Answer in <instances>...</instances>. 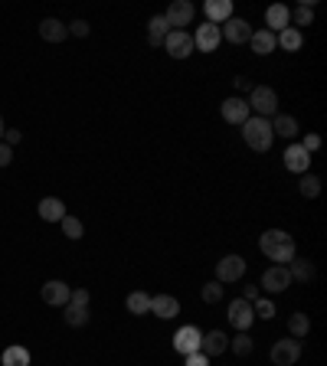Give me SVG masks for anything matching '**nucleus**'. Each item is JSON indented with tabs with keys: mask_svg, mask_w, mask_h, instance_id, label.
I'll return each mask as SVG.
<instances>
[{
	"mask_svg": "<svg viewBox=\"0 0 327 366\" xmlns=\"http://www.w3.org/2000/svg\"><path fill=\"white\" fill-rule=\"evenodd\" d=\"M203 14H206V24L223 26L233 16V0H206L203 4Z\"/></svg>",
	"mask_w": 327,
	"mask_h": 366,
	"instance_id": "nucleus-17",
	"label": "nucleus"
},
{
	"mask_svg": "<svg viewBox=\"0 0 327 366\" xmlns=\"http://www.w3.org/2000/svg\"><path fill=\"white\" fill-rule=\"evenodd\" d=\"M200 340H203L200 327H193V324H183V327L173 334V350H177L180 357H190V353L200 350Z\"/></svg>",
	"mask_w": 327,
	"mask_h": 366,
	"instance_id": "nucleus-8",
	"label": "nucleus"
},
{
	"mask_svg": "<svg viewBox=\"0 0 327 366\" xmlns=\"http://www.w3.org/2000/svg\"><path fill=\"white\" fill-rule=\"evenodd\" d=\"M258 249H262V255L268 258V262H275V265H288L298 252L295 239H291L285 229H265V233L258 235Z\"/></svg>",
	"mask_w": 327,
	"mask_h": 366,
	"instance_id": "nucleus-1",
	"label": "nucleus"
},
{
	"mask_svg": "<svg viewBox=\"0 0 327 366\" xmlns=\"http://www.w3.org/2000/svg\"><path fill=\"white\" fill-rule=\"evenodd\" d=\"M59 226H63V233L69 235L72 242H76V239H82V235H86V226H82V219L69 216V213H66V216H63V223H59Z\"/></svg>",
	"mask_w": 327,
	"mask_h": 366,
	"instance_id": "nucleus-34",
	"label": "nucleus"
},
{
	"mask_svg": "<svg viewBox=\"0 0 327 366\" xmlns=\"http://www.w3.org/2000/svg\"><path fill=\"white\" fill-rule=\"evenodd\" d=\"M200 350L206 353V357H223V353L229 350V334L226 330H210V334H203Z\"/></svg>",
	"mask_w": 327,
	"mask_h": 366,
	"instance_id": "nucleus-15",
	"label": "nucleus"
},
{
	"mask_svg": "<svg viewBox=\"0 0 327 366\" xmlns=\"http://www.w3.org/2000/svg\"><path fill=\"white\" fill-rule=\"evenodd\" d=\"M298 190H301L304 200H314V196L321 193V177H318V173H311V171L301 173V183H298Z\"/></svg>",
	"mask_w": 327,
	"mask_h": 366,
	"instance_id": "nucleus-30",
	"label": "nucleus"
},
{
	"mask_svg": "<svg viewBox=\"0 0 327 366\" xmlns=\"http://www.w3.org/2000/svg\"><path fill=\"white\" fill-rule=\"evenodd\" d=\"M187 360V366H210V357L203 350H196V353H190V357H183Z\"/></svg>",
	"mask_w": 327,
	"mask_h": 366,
	"instance_id": "nucleus-40",
	"label": "nucleus"
},
{
	"mask_svg": "<svg viewBox=\"0 0 327 366\" xmlns=\"http://www.w3.org/2000/svg\"><path fill=\"white\" fill-rule=\"evenodd\" d=\"M0 366H30V350H26V347H20V343H14V347H7V350H4Z\"/></svg>",
	"mask_w": 327,
	"mask_h": 366,
	"instance_id": "nucleus-26",
	"label": "nucleus"
},
{
	"mask_svg": "<svg viewBox=\"0 0 327 366\" xmlns=\"http://www.w3.org/2000/svg\"><path fill=\"white\" fill-rule=\"evenodd\" d=\"M275 46H281L285 53H298V49L304 46V33L295 30V26H288V30H281L278 36H275Z\"/></svg>",
	"mask_w": 327,
	"mask_h": 366,
	"instance_id": "nucleus-22",
	"label": "nucleus"
},
{
	"mask_svg": "<svg viewBox=\"0 0 327 366\" xmlns=\"http://www.w3.org/2000/svg\"><path fill=\"white\" fill-rule=\"evenodd\" d=\"M288 334L295 337V340H301V337H308L311 334V317L304 311H298V314H291L288 317Z\"/></svg>",
	"mask_w": 327,
	"mask_h": 366,
	"instance_id": "nucleus-28",
	"label": "nucleus"
},
{
	"mask_svg": "<svg viewBox=\"0 0 327 366\" xmlns=\"http://www.w3.org/2000/svg\"><path fill=\"white\" fill-rule=\"evenodd\" d=\"M236 88H242V92H246V88H249V92H252V86H249V78H236Z\"/></svg>",
	"mask_w": 327,
	"mask_h": 366,
	"instance_id": "nucleus-44",
	"label": "nucleus"
},
{
	"mask_svg": "<svg viewBox=\"0 0 327 366\" xmlns=\"http://www.w3.org/2000/svg\"><path fill=\"white\" fill-rule=\"evenodd\" d=\"M298 360H301V340H295V337L275 340V347H272V363L275 366H295Z\"/></svg>",
	"mask_w": 327,
	"mask_h": 366,
	"instance_id": "nucleus-6",
	"label": "nucleus"
},
{
	"mask_svg": "<svg viewBox=\"0 0 327 366\" xmlns=\"http://www.w3.org/2000/svg\"><path fill=\"white\" fill-rule=\"evenodd\" d=\"M268 125H272V134H281V138H288V141L298 138V131H301V128H298V118H291V115H275Z\"/></svg>",
	"mask_w": 327,
	"mask_h": 366,
	"instance_id": "nucleus-23",
	"label": "nucleus"
},
{
	"mask_svg": "<svg viewBox=\"0 0 327 366\" xmlns=\"http://www.w3.org/2000/svg\"><path fill=\"white\" fill-rule=\"evenodd\" d=\"M89 301H92V295H89L86 288H72V295H69L72 307H89Z\"/></svg>",
	"mask_w": 327,
	"mask_h": 366,
	"instance_id": "nucleus-37",
	"label": "nucleus"
},
{
	"mask_svg": "<svg viewBox=\"0 0 327 366\" xmlns=\"http://www.w3.org/2000/svg\"><path fill=\"white\" fill-rule=\"evenodd\" d=\"M219 115H223V121H229V125H239V128H242V121H246L252 111H249V105H246V101L233 95V98H226L223 105H219Z\"/></svg>",
	"mask_w": 327,
	"mask_h": 366,
	"instance_id": "nucleus-13",
	"label": "nucleus"
},
{
	"mask_svg": "<svg viewBox=\"0 0 327 366\" xmlns=\"http://www.w3.org/2000/svg\"><path fill=\"white\" fill-rule=\"evenodd\" d=\"M4 131H7V128H4V118H0V141H4Z\"/></svg>",
	"mask_w": 327,
	"mask_h": 366,
	"instance_id": "nucleus-45",
	"label": "nucleus"
},
{
	"mask_svg": "<svg viewBox=\"0 0 327 366\" xmlns=\"http://www.w3.org/2000/svg\"><path fill=\"white\" fill-rule=\"evenodd\" d=\"M66 30H69L72 36H89V24H86V20H72Z\"/></svg>",
	"mask_w": 327,
	"mask_h": 366,
	"instance_id": "nucleus-41",
	"label": "nucleus"
},
{
	"mask_svg": "<svg viewBox=\"0 0 327 366\" xmlns=\"http://www.w3.org/2000/svg\"><path fill=\"white\" fill-rule=\"evenodd\" d=\"M151 314L161 317V320H171V317L180 314V301L173 295H154L151 298Z\"/></svg>",
	"mask_w": 327,
	"mask_h": 366,
	"instance_id": "nucleus-19",
	"label": "nucleus"
},
{
	"mask_svg": "<svg viewBox=\"0 0 327 366\" xmlns=\"http://www.w3.org/2000/svg\"><path fill=\"white\" fill-rule=\"evenodd\" d=\"M249 46L256 49V56H268V53H275V33H272V30H252Z\"/></svg>",
	"mask_w": 327,
	"mask_h": 366,
	"instance_id": "nucleus-24",
	"label": "nucleus"
},
{
	"mask_svg": "<svg viewBox=\"0 0 327 366\" xmlns=\"http://www.w3.org/2000/svg\"><path fill=\"white\" fill-rule=\"evenodd\" d=\"M229 324H233L239 334H246V330L256 324V314H252V304L246 301V298H236V301H229Z\"/></svg>",
	"mask_w": 327,
	"mask_h": 366,
	"instance_id": "nucleus-10",
	"label": "nucleus"
},
{
	"mask_svg": "<svg viewBox=\"0 0 327 366\" xmlns=\"http://www.w3.org/2000/svg\"><path fill=\"white\" fill-rule=\"evenodd\" d=\"M20 138H24V134H20V128H7V131H4V144H7V148H16V144H20Z\"/></svg>",
	"mask_w": 327,
	"mask_h": 366,
	"instance_id": "nucleus-39",
	"label": "nucleus"
},
{
	"mask_svg": "<svg viewBox=\"0 0 327 366\" xmlns=\"http://www.w3.org/2000/svg\"><path fill=\"white\" fill-rule=\"evenodd\" d=\"M39 295H43V301H46V304H53V307H66V304H69L72 288L66 285V281H46Z\"/></svg>",
	"mask_w": 327,
	"mask_h": 366,
	"instance_id": "nucleus-16",
	"label": "nucleus"
},
{
	"mask_svg": "<svg viewBox=\"0 0 327 366\" xmlns=\"http://www.w3.org/2000/svg\"><path fill=\"white\" fill-rule=\"evenodd\" d=\"M242 298H246V301H258V288H256V285H246V288H242Z\"/></svg>",
	"mask_w": 327,
	"mask_h": 366,
	"instance_id": "nucleus-43",
	"label": "nucleus"
},
{
	"mask_svg": "<svg viewBox=\"0 0 327 366\" xmlns=\"http://www.w3.org/2000/svg\"><path fill=\"white\" fill-rule=\"evenodd\" d=\"M288 272H291V281H314V275H318V268H314V262H308V258H291L288 262Z\"/></svg>",
	"mask_w": 327,
	"mask_h": 366,
	"instance_id": "nucleus-25",
	"label": "nucleus"
},
{
	"mask_svg": "<svg viewBox=\"0 0 327 366\" xmlns=\"http://www.w3.org/2000/svg\"><path fill=\"white\" fill-rule=\"evenodd\" d=\"M246 105H249V111H256V118H275L278 115V92L272 86H256Z\"/></svg>",
	"mask_w": 327,
	"mask_h": 366,
	"instance_id": "nucleus-3",
	"label": "nucleus"
},
{
	"mask_svg": "<svg viewBox=\"0 0 327 366\" xmlns=\"http://www.w3.org/2000/svg\"><path fill=\"white\" fill-rule=\"evenodd\" d=\"M63 320L69 324V327H86L89 324V307H72V304H66Z\"/></svg>",
	"mask_w": 327,
	"mask_h": 366,
	"instance_id": "nucleus-32",
	"label": "nucleus"
},
{
	"mask_svg": "<svg viewBox=\"0 0 327 366\" xmlns=\"http://www.w3.org/2000/svg\"><path fill=\"white\" fill-rule=\"evenodd\" d=\"M125 304H128V311L131 314H151V295L148 291H131V295L125 298Z\"/></svg>",
	"mask_w": 327,
	"mask_h": 366,
	"instance_id": "nucleus-29",
	"label": "nucleus"
},
{
	"mask_svg": "<svg viewBox=\"0 0 327 366\" xmlns=\"http://www.w3.org/2000/svg\"><path fill=\"white\" fill-rule=\"evenodd\" d=\"M288 24H291V10L285 4H272V7L265 10V30H272L275 36L281 30H288Z\"/></svg>",
	"mask_w": 327,
	"mask_h": 366,
	"instance_id": "nucleus-14",
	"label": "nucleus"
},
{
	"mask_svg": "<svg viewBox=\"0 0 327 366\" xmlns=\"http://www.w3.org/2000/svg\"><path fill=\"white\" fill-rule=\"evenodd\" d=\"M10 161H14V148H7V144L0 141V167H7Z\"/></svg>",
	"mask_w": 327,
	"mask_h": 366,
	"instance_id": "nucleus-42",
	"label": "nucleus"
},
{
	"mask_svg": "<svg viewBox=\"0 0 327 366\" xmlns=\"http://www.w3.org/2000/svg\"><path fill=\"white\" fill-rule=\"evenodd\" d=\"M252 347H256V343H252V337H249V334H236V337H229V350H233L236 357H249Z\"/></svg>",
	"mask_w": 327,
	"mask_h": 366,
	"instance_id": "nucleus-33",
	"label": "nucleus"
},
{
	"mask_svg": "<svg viewBox=\"0 0 327 366\" xmlns=\"http://www.w3.org/2000/svg\"><path fill=\"white\" fill-rule=\"evenodd\" d=\"M246 275V258L242 255H223L216 262V281L226 285V281H239Z\"/></svg>",
	"mask_w": 327,
	"mask_h": 366,
	"instance_id": "nucleus-11",
	"label": "nucleus"
},
{
	"mask_svg": "<svg viewBox=\"0 0 327 366\" xmlns=\"http://www.w3.org/2000/svg\"><path fill=\"white\" fill-rule=\"evenodd\" d=\"M200 298H203V304H219L223 301V285H219V281H206Z\"/></svg>",
	"mask_w": 327,
	"mask_h": 366,
	"instance_id": "nucleus-35",
	"label": "nucleus"
},
{
	"mask_svg": "<svg viewBox=\"0 0 327 366\" xmlns=\"http://www.w3.org/2000/svg\"><path fill=\"white\" fill-rule=\"evenodd\" d=\"M258 288H265L268 295H281V291L291 288V272L288 265H272L262 272V281H258Z\"/></svg>",
	"mask_w": 327,
	"mask_h": 366,
	"instance_id": "nucleus-5",
	"label": "nucleus"
},
{
	"mask_svg": "<svg viewBox=\"0 0 327 366\" xmlns=\"http://www.w3.org/2000/svg\"><path fill=\"white\" fill-rule=\"evenodd\" d=\"M252 314H256L258 320H272L275 317V304L268 301V298H258V301H252Z\"/></svg>",
	"mask_w": 327,
	"mask_h": 366,
	"instance_id": "nucleus-36",
	"label": "nucleus"
},
{
	"mask_svg": "<svg viewBox=\"0 0 327 366\" xmlns=\"http://www.w3.org/2000/svg\"><path fill=\"white\" fill-rule=\"evenodd\" d=\"M167 33H171L167 20H164V16H151V24H148V43H151V46H164Z\"/></svg>",
	"mask_w": 327,
	"mask_h": 366,
	"instance_id": "nucleus-27",
	"label": "nucleus"
},
{
	"mask_svg": "<svg viewBox=\"0 0 327 366\" xmlns=\"http://www.w3.org/2000/svg\"><path fill=\"white\" fill-rule=\"evenodd\" d=\"M219 33H223V39L233 43V46H242V43L252 39V26H249V20H242V16H229L226 24L219 26Z\"/></svg>",
	"mask_w": 327,
	"mask_h": 366,
	"instance_id": "nucleus-9",
	"label": "nucleus"
},
{
	"mask_svg": "<svg viewBox=\"0 0 327 366\" xmlns=\"http://www.w3.org/2000/svg\"><path fill=\"white\" fill-rule=\"evenodd\" d=\"M164 20H167V26L171 30H183V26H190L193 24V16H196V7L190 4V0H173L171 7L164 10Z\"/></svg>",
	"mask_w": 327,
	"mask_h": 366,
	"instance_id": "nucleus-4",
	"label": "nucleus"
},
{
	"mask_svg": "<svg viewBox=\"0 0 327 366\" xmlns=\"http://www.w3.org/2000/svg\"><path fill=\"white\" fill-rule=\"evenodd\" d=\"M301 148H304V151H308V154H314V151H318V148H321V134H314V131H311V134H304V141H301Z\"/></svg>",
	"mask_w": 327,
	"mask_h": 366,
	"instance_id": "nucleus-38",
	"label": "nucleus"
},
{
	"mask_svg": "<svg viewBox=\"0 0 327 366\" xmlns=\"http://www.w3.org/2000/svg\"><path fill=\"white\" fill-rule=\"evenodd\" d=\"M164 49L173 59H187V56H193V36L187 30H171L167 39H164Z\"/></svg>",
	"mask_w": 327,
	"mask_h": 366,
	"instance_id": "nucleus-7",
	"label": "nucleus"
},
{
	"mask_svg": "<svg viewBox=\"0 0 327 366\" xmlns=\"http://www.w3.org/2000/svg\"><path fill=\"white\" fill-rule=\"evenodd\" d=\"M281 161H285V167H288L291 173H308V167H311V154H308L301 144H291V148L281 154Z\"/></svg>",
	"mask_w": 327,
	"mask_h": 366,
	"instance_id": "nucleus-18",
	"label": "nucleus"
},
{
	"mask_svg": "<svg viewBox=\"0 0 327 366\" xmlns=\"http://www.w3.org/2000/svg\"><path fill=\"white\" fill-rule=\"evenodd\" d=\"M242 141H246V144H249L252 151L265 154V151L272 148V141H275L272 125H268V118H256V115L246 118V121H242Z\"/></svg>",
	"mask_w": 327,
	"mask_h": 366,
	"instance_id": "nucleus-2",
	"label": "nucleus"
},
{
	"mask_svg": "<svg viewBox=\"0 0 327 366\" xmlns=\"http://www.w3.org/2000/svg\"><path fill=\"white\" fill-rule=\"evenodd\" d=\"M36 213H39V219H43V223H63L66 203L56 200V196H43V200H39V206H36Z\"/></svg>",
	"mask_w": 327,
	"mask_h": 366,
	"instance_id": "nucleus-20",
	"label": "nucleus"
},
{
	"mask_svg": "<svg viewBox=\"0 0 327 366\" xmlns=\"http://www.w3.org/2000/svg\"><path fill=\"white\" fill-rule=\"evenodd\" d=\"M311 20H314V4H298V7L291 10V24H295V30L311 26Z\"/></svg>",
	"mask_w": 327,
	"mask_h": 366,
	"instance_id": "nucleus-31",
	"label": "nucleus"
},
{
	"mask_svg": "<svg viewBox=\"0 0 327 366\" xmlns=\"http://www.w3.org/2000/svg\"><path fill=\"white\" fill-rule=\"evenodd\" d=\"M193 36V49H203V53H216L219 43H223V33H219L216 24H203L196 33H190Z\"/></svg>",
	"mask_w": 327,
	"mask_h": 366,
	"instance_id": "nucleus-12",
	"label": "nucleus"
},
{
	"mask_svg": "<svg viewBox=\"0 0 327 366\" xmlns=\"http://www.w3.org/2000/svg\"><path fill=\"white\" fill-rule=\"evenodd\" d=\"M39 36L46 39V43H63V39L69 36V30H66L63 20H56V16H46V20L39 24Z\"/></svg>",
	"mask_w": 327,
	"mask_h": 366,
	"instance_id": "nucleus-21",
	"label": "nucleus"
}]
</instances>
